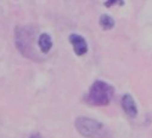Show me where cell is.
<instances>
[{
    "label": "cell",
    "mask_w": 152,
    "mask_h": 138,
    "mask_svg": "<svg viewBox=\"0 0 152 138\" xmlns=\"http://www.w3.org/2000/svg\"><path fill=\"white\" fill-rule=\"evenodd\" d=\"M115 93V89L107 82L102 80H96L89 90V93L86 96V102L96 105V107H102L107 105Z\"/></svg>",
    "instance_id": "obj_1"
},
{
    "label": "cell",
    "mask_w": 152,
    "mask_h": 138,
    "mask_svg": "<svg viewBox=\"0 0 152 138\" xmlns=\"http://www.w3.org/2000/svg\"><path fill=\"white\" fill-rule=\"evenodd\" d=\"M75 129L86 138H107L108 130L104 124L94 119L80 116L75 119Z\"/></svg>",
    "instance_id": "obj_2"
},
{
    "label": "cell",
    "mask_w": 152,
    "mask_h": 138,
    "mask_svg": "<svg viewBox=\"0 0 152 138\" xmlns=\"http://www.w3.org/2000/svg\"><path fill=\"white\" fill-rule=\"evenodd\" d=\"M15 44L18 51L27 58H34L35 51L33 48V36L29 28L17 26L15 29Z\"/></svg>",
    "instance_id": "obj_3"
},
{
    "label": "cell",
    "mask_w": 152,
    "mask_h": 138,
    "mask_svg": "<svg viewBox=\"0 0 152 138\" xmlns=\"http://www.w3.org/2000/svg\"><path fill=\"white\" fill-rule=\"evenodd\" d=\"M68 40L72 44L74 53L77 56H84L88 52V43L82 35L72 33L69 35V38H68Z\"/></svg>",
    "instance_id": "obj_4"
},
{
    "label": "cell",
    "mask_w": 152,
    "mask_h": 138,
    "mask_svg": "<svg viewBox=\"0 0 152 138\" xmlns=\"http://www.w3.org/2000/svg\"><path fill=\"white\" fill-rule=\"evenodd\" d=\"M122 108L124 113L130 118H135L137 114V108L135 104L134 98L130 95H124L122 98Z\"/></svg>",
    "instance_id": "obj_5"
},
{
    "label": "cell",
    "mask_w": 152,
    "mask_h": 138,
    "mask_svg": "<svg viewBox=\"0 0 152 138\" xmlns=\"http://www.w3.org/2000/svg\"><path fill=\"white\" fill-rule=\"evenodd\" d=\"M38 45H39L43 53H48L50 51V48L53 47V39L50 36V34L42 33L39 35V39H38Z\"/></svg>",
    "instance_id": "obj_6"
},
{
    "label": "cell",
    "mask_w": 152,
    "mask_h": 138,
    "mask_svg": "<svg viewBox=\"0 0 152 138\" xmlns=\"http://www.w3.org/2000/svg\"><path fill=\"white\" fill-rule=\"evenodd\" d=\"M100 24L101 27H102V29L105 30H110L112 29L113 27H115V20H113L110 15H102L100 17Z\"/></svg>",
    "instance_id": "obj_7"
},
{
    "label": "cell",
    "mask_w": 152,
    "mask_h": 138,
    "mask_svg": "<svg viewBox=\"0 0 152 138\" xmlns=\"http://www.w3.org/2000/svg\"><path fill=\"white\" fill-rule=\"evenodd\" d=\"M115 4H118V5H124V0H105V3H104V5L106 6V7H112Z\"/></svg>",
    "instance_id": "obj_8"
},
{
    "label": "cell",
    "mask_w": 152,
    "mask_h": 138,
    "mask_svg": "<svg viewBox=\"0 0 152 138\" xmlns=\"http://www.w3.org/2000/svg\"><path fill=\"white\" fill-rule=\"evenodd\" d=\"M31 138H43L42 136H39V134H34V136H32Z\"/></svg>",
    "instance_id": "obj_9"
}]
</instances>
